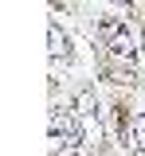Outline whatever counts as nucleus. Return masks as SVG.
<instances>
[{"instance_id":"nucleus-1","label":"nucleus","mask_w":145,"mask_h":156,"mask_svg":"<svg viewBox=\"0 0 145 156\" xmlns=\"http://www.w3.org/2000/svg\"><path fill=\"white\" fill-rule=\"evenodd\" d=\"M102 31H106V47H110V55H114V58H129L133 51H137L133 27H129L125 20H106Z\"/></svg>"},{"instance_id":"nucleus-2","label":"nucleus","mask_w":145,"mask_h":156,"mask_svg":"<svg viewBox=\"0 0 145 156\" xmlns=\"http://www.w3.org/2000/svg\"><path fill=\"white\" fill-rule=\"evenodd\" d=\"M51 140L55 144H67V148L83 144V125H79L75 109H55L51 113Z\"/></svg>"},{"instance_id":"nucleus-3","label":"nucleus","mask_w":145,"mask_h":156,"mask_svg":"<svg viewBox=\"0 0 145 156\" xmlns=\"http://www.w3.org/2000/svg\"><path fill=\"white\" fill-rule=\"evenodd\" d=\"M122 140L133 148V152L145 156V113H133V117L122 125Z\"/></svg>"},{"instance_id":"nucleus-4","label":"nucleus","mask_w":145,"mask_h":156,"mask_svg":"<svg viewBox=\"0 0 145 156\" xmlns=\"http://www.w3.org/2000/svg\"><path fill=\"white\" fill-rule=\"evenodd\" d=\"M47 43H51V58H71V43H67V35L59 31V23L47 27Z\"/></svg>"},{"instance_id":"nucleus-5","label":"nucleus","mask_w":145,"mask_h":156,"mask_svg":"<svg viewBox=\"0 0 145 156\" xmlns=\"http://www.w3.org/2000/svg\"><path fill=\"white\" fill-rule=\"evenodd\" d=\"M75 117H79V121H94V117H98V101H94L90 90H83V94L75 98Z\"/></svg>"},{"instance_id":"nucleus-6","label":"nucleus","mask_w":145,"mask_h":156,"mask_svg":"<svg viewBox=\"0 0 145 156\" xmlns=\"http://www.w3.org/2000/svg\"><path fill=\"white\" fill-rule=\"evenodd\" d=\"M141 51H145V31H141Z\"/></svg>"}]
</instances>
